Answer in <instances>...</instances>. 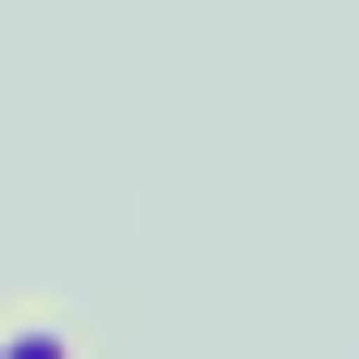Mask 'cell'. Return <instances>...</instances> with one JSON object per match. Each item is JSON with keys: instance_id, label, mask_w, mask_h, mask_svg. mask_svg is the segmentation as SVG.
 Listing matches in <instances>:
<instances>
[{"instance_id": "obj_1", "label": "cell", "mask_w": 359, "mask_h": 359, "mask_svg": "<svg viewBox=\"0 0 359 359\" xmlns=\"http://www.w3.org/2000/svg\"><path fill=\"white\" fill-rule=\"evenodd\" d=\"M0 359H74V347H62L50 323H13V334H0Z\"/></svg>"}]
</instances>
